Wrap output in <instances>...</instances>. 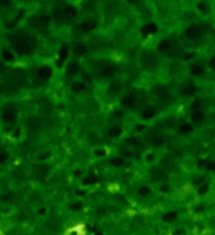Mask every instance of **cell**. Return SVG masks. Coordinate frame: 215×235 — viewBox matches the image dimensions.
<instances>
[{"instance_id": "7", "label": "cell", "mask_w": 215, "mask_h": 235, "mask_svg": "<svg viewBox=\"0 0 215 235\" xmlns=\"http://www.w3.org/2000/svg\"><path fill=\"white\" fill-rule=\"evenodd\" d=\"M108 133H109L110 137H119V135L122 133V129L120 126H117V125H115V126L110 127Z\"/></svg>"}, {"instance_id": "17", "label": "cell", "mask_w": 215, "mask_h": 235, "mask_svg": "<svg viewBox=\"0 0 215 235\" xmlns=\"http://www.w3.org/2000/svg\"><path fill=\"white\" fill-rule=\"evenodd\" d=\"M10 5V0H0V7H7Z\"/></svg>"}, {"instance_id": "15", "label": "cell", "mask_w": 215, "mask_h": 235, "mask_svg": "<svg viewBox=\"0 0 215 235\" xmlns=\"http://www.w3.org/2000/svg\"><path fill=\"white\" fill-rule=\"evenodd\" d=\"M112 163L114 164V165H121L123 163V161L121 158H117V157H114V158H112Z\"/></svg>"}, {"instance_id": "19", "label": "cell", "mask_w": 215, "mask_h": 235, "mask_svg": "<svg viewBox=\"0 0 215 235\" xmlns=\"http://www.w3.org/2000/svg\"><path fill=\"white\" fill-rule=\"evenodd\" d=\"M129 1H130V2H135V1H136V0H129Z\"/></svg>"}, {"instance_id": "4", "label": "cell", "mask_w": 215, "mask_h": 235, "mask_svg": "<svg viewBox=\"0 0 215 235\" xmlns=\"http://www.w3.org/2000/svg\"><path fill=\"white\" fill-rule=\"evenodd\" d=\"M99 74H100L101 76H104V77H110V76H113V75L115 74L114 67L110 64L102 65L100 69H99Z\"/></svg>"}, {"instance_id": "18", "label": "cell", "mask_w": 215, "mask_h": 235, "mask_svg": "<svg viewBox=\"0 0 215 235\" xmlns=\"http://www.w3.org/2000/svg\"><path fill=\"white\" fill-rule=\"evenodd\" d=\"M143 189H145V192H146V193H147V192H149V189H147V187H143ZM139 193H141V194H143V193H144V191H139Z\"/></svg>"}, {"instance_id": "8", "label": "cell", "mask_w": 215, "mask_h": 235, "mask_svg": "<svg viewBox=\"0 0 215 235\" xmlns=\"http://www.w3.org/2000/svg\"><path fill=\"white\" fill-rule=\"evenodd\" d=\"M85 86H84L83 83H81V82H75V83L71 84V90L75 92H81L83 91Z\"/></svg>"}, {"instance_id": "10", "label": "cell", "mask_w": 215, "mask_h": 235, "mask_svg": "<svg viewBox=\"0 0 215 235\" xmlns=\"http://www.w3.org/2000/svg\"><path fill=\"white\" fill-rule=\"evenodd\" d=\"M153 116H154V110H153V109H151V108L145 109L144 111L141 113V117L146 118V119H149V118L153 117Z\"/></svg>"}, {"instance_id": "16", "label": "cell", "mask_w": 215, "mask_h": 235, "mask_svg": "<svg viewBox=\"0 0 215 235\" xmlns=\"http://www.w3.org/2000/svg\"><path fill=\"white\" fill-rule=\"evenodd\" d=\"M7 160V154L6 152H0V164L5 163Z\"/></svg>"}, {"instance_id": "11", "label": "cell", "mask_w": 215, "mask_h": 235, "mask_svg": "<svg viewBox=\"0 0 215 235\" xmlns=\"http://www.w3.org/2000/svg\"><path fill=\"white\" fill-rule=\"evenodd\" d=\"M86 51H88V49H86V47H85L84 45H78V46L74 49V52L76 53L77 55H83V54L86 53Z\"/></svg>"}, {"instance_id": "9", "label": "cell", "mask_w": 215, "mask_h": 235, "mask_svg": "<svg viewBox=\"0 0 215 235\" xmlns=\"http://www.w3.org/2000/svg\"><path fill=\"white\" fill-rule=\"evenodd\" d=\"M78 71V64L76 62H71L70 64L68 65V74L69 75H74Z\"/></svg>"}, {"instance_id": "1", "label": "cell", "mask_w": 215, "mask_h": 235, "mask_svg": "<svg viewBox=\"0 0 215 235\" xmlns=\"http://www.w3.org/2000/svg\"><path fill=\"white\" fill-rule=\"evenodd\" d=\"M13 46L14 49L20 54V55H26L31 52V44L28 38L18 36L13 40Z\"/></svg>"}, {"instance_id": "2", "label": "cell", "mask_w": 215, "mask_h": 235, "mask_svg": "<svg viewBox=\"0 0 215 235\" xmlns=\"http://www.w3.org/2000/svg\"><path fill=\"white\" fill-rule=\"evenodd\" d=\"M16 114H18L16 106L14 105V103H7L2 108L1 116H2V119H4L5 122H12L16 117Z\"/></svg>"}, {"instance_id": "5", "label": "cell", "mask_w": 215, "mask_h": 235, "mask_svg": "<svg viewBox=\"0 0 215 235\" xmlns=\"http://www.w3.org/2000/svg\"><path fill=\"white\" fill-rule=\"evenodd\" d=\"M94 28H96V22L92 21V20H85L81 24V30L84 31V32H89V31L93 30Z\"/></svg>"}, {"instance_id": "13", "label": "cell", "mask_w": 215, "mask_h": 235, "mask_svg": "<svg viewBox=\"0 0 215 235\" xmlns=\"http://www.w3.org/2000/svg\"><path fill=\"white\" fill-rule=\"evenodd\" d=\"M4 59L6 60V61H13L14 55H13V54H12L10 52H8V51H6V52L4 53Z\"/></svg>"}, {"instance_id": "12", "label": "cell", "mask_w": 215, "mask_h": 235, "mask_svg": "<svg viewBox=\"0 0 215 235\" xmlns=\"http://www.w3.org/2000/svg\"><path fill=\"white\" fill-rule=\"evenodd\" d=\"M50 22H51V17L48 15H44V16L40 17V24L42 25H48Z\"/></svg>"}, {"instance_id": "14", "label": "cell", "mask_w": 215, "mask_h": 235, "mask_svg": "<svg viewBox=\"0 0 215 235\" xmlns=\"http://www.w3.org/2000/svg\"><path fill=\"white\" fill-rule=\"evenodd\" d=\"M174 218H175V214H167L163 216L162 219L165 220V222H170V220H173Z\"/></svg>"}, {"instance_id": "3", "label": "cell", "mask_w": 215, "mask_h": 235, "mask_svg": "<svg viewBox=\"0 0 215 235\" xmlns=\"http://www.w3.org/2000/svg\"><path fill=\"white\" fill-rule=\"evenodd\" d=\"M137 102V95L135 93H128L122 98V105L125 108H132Z\"/></svg>"}, {"instance_id": "6", "label": "cell", "mask_w": 215, "mask_h": 235, "mask_svg": "<svg viewBox=\"0 0 215 235\" xmlns=\"http://www.w3.org/2000/svg\"><path fill=\"white\" fill-rule=\"evenodd\" d=\"M38 77L42 79H48L50 77H51V75H52V71H51V69L48 68V67H43V68H40L39 70H38Z\"/></svg>"}]
</instances>
